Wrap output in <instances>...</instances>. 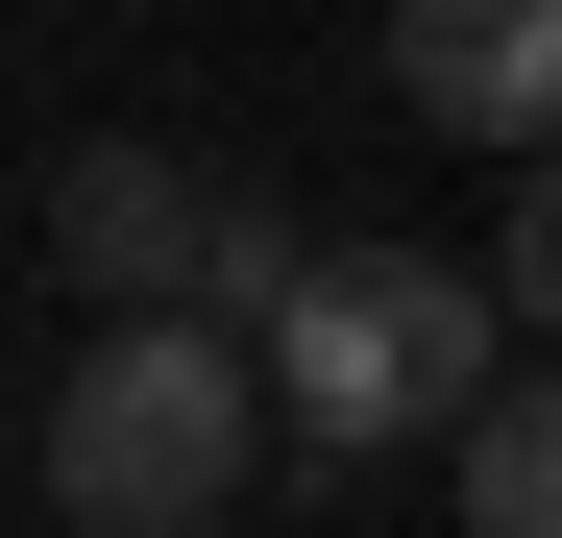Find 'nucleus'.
<instances>
[{
    "mask_svg": "<svg viewBox=\"0 0 562 538\" xmlns=\"http://www.w3.org/2000/svg\"><path fill=\"white\" fill-rule=\"evenodd\" d=\"M392 99L440 147L538 171V123H562V0H392Z\"/></svg>",
    "mask_w": 562,
    "mask_h": 538,
    "instance_id": "3",
    "label": "nucleus"
},
{
    "mask_svg": "<svg viewBox=\"0 0 562 538\" xmlns=\"http://www.w3.org/2000/svg\"><path fill=\"white\" fill-rule=\"evenodd\" d=\"M294 245H318V221H294V197H245V171H221V197H196V294H171V318H221V343H245L269 294H294Z\"/></svg>",
    "mask_w": 562,
    "mask_h": 538,
    "instance_id": "6",
    "label": "nucleus"
},
{
    "mask_svg": "<svg viewBox=\"0 0 562 538\" xmlns=\"http://www.w3.org/2000/svg\"><path fill=\"white\" fill-rule=\"evenodd\" d=\"M464 294H490V318H538V294H562V197H538V171L490 197V269H464Z\"/></svg>",
    "mask_w": 562,
    "mask_h": 538,
    "instance_id": "7",
    "label": "nucleus"
},
{
    "mask_svg": "<svg viewBox=\"0 0 562 538\" xmlns=\"http://www.w3.org/2000/svg\"><path fill=\"white\" fill-rule=\"evenodd\" d=\"M440 514H464V538H562V392H538V343L440 416Z\"/></svg>",
    "mask_w": 562,
    "mask_h": 538,
    "instance_id": "5",
    "label": "nucleus"
},
{
    "mask_svg": "<svg viewBox=\"0 0 562 538\" xmlns=\"http://www.w3.org/2000/svg\"><path fill=\"white\" fill-rule=\"evenodd\" d=\"M514 368V318L464 294V269H416V245H294V294L245 318V392H269V466H392V440H440L464 392Z\"/></svg>",
    "mask_w": 562,
    "mask_h": 538,
    "instance_id": "1",
    "label": "nucleus"
},
{
    "mask_svg": "<svg viewBox=\"0 0 562 538\" xmlns=\"http://www.w3.org/2000/svg\"><path fill=\"white\" fill-rule=\"evenodd\" d=\"M25 440H49V514H74V538H221V514L269 490V392H245L221 318H99Z\"/></svg>",
    "mask_w": 562,
    "mask_h": 538,
    "instance_id": "2",
    "label": "nucleus"
},
{
    "mask_svg": "<svg viewBox=\"0 0 562 538\" xmlns=\"http://www.w3.org/2000/svg\"><path fill=\"white\" fill-rule=\"evenodd\" d=\"M196 197H221V171H171V147H74L49 171V269L99 318H171V294H196Z\"/></svg>",
    "mask_w": 562,
    "mask_h": 538,
    "instance_id": "4",
    "label": "nucleus"
}]
</instances>
